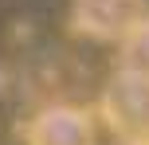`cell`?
Returning a JSON list of instances; mask_svg holds the SVG:
<instances>
[{
  "instance_id": "cell-1",
  "label": "cell",
  "mask_w": 149,
  "mask_h": 145,
  "mask_svg": "<svg viewBox=\"0 0 149 145\" xmlns=\"http://www.w3.org/2000/svg\"><path fill=\"white\" fill-rule=\"evenodd\" d=\"M102 118L118 141H149V78L114 71L102 90Z\"/></svg>"
},
{
  "instance_id": "cell-2",
  "label": "cell",
  "mask_w": 149,
  "mask_h": 145,
  "mask_svg": "<svg viewBox=\"0 0 149 145\" xmlns=\"http://www.w3.org/2000/svg\"><path fill=\"white\" fill-rule=\"evenodd\" d=\"M141 20H149L145 0H71V28L90 39L122 43Z\"/></svg>"
},
{
  "instance_id": "cell-5",
  "label": "cell",
  "mask_w": 149,
  "mask_h": 145,
  "mask_svg": "<svg viewBox=\"0 0 149 145\" xmlns=\"http://www.w3.org/2000/svg\"><path fill=\"white\" fill-rule=\"evenodd\" d=\"M114 145H149V141H114Z\"/></svg>"
},
{
  "instance_id": "cell-3",
  "label": "cell",
  "mask_w": 149,
  "mask_h": 145,
  "mask_svg": "<svg viewBox=\"0 0 149 145\" xmlns=\"http://www.w3.org/2000/svg\"><path fill=\"white\" fill-rule=\"evenodd\" d=\"M24 141L28 145H94L98 141V126H94L90 110L59 102V106L39 110L28 122Z\"/></svg>"
},
{
  "instance_id": "cell-4",
  "label": "cell",
  "mask_w": 149,
  "mask_h": 145,
  "mask_svg": "<svg viewBox=\"0 0 149 145\" xmlns=\"http://www.w3.org/2000/svg\"><path fill=\"white\" fill-rule=\"evenodd\" d=\"M118 71L149 78V20H141L118 47Z\"/></svg>"
}]
</instances>
